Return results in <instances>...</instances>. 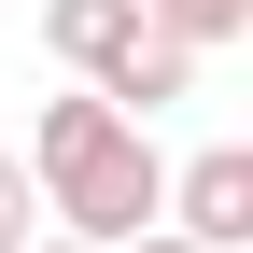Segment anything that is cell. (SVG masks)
<instances>
[{"mask_svg": "<svg viewBox=\"0 0 253 253\" xmlns=\"http://www.w3.org/2000/svg\"><path fill=\"white\" fill-rule=\"evenodd\" d=\"M28 183H42V225L126 239V225H155V197H169V155H155L141 113H113L99 84H71V99H42V126H28Z\"/></svg>", "mask_w": 253, "mask_h": 253, "instance_id": "1", "label": "cell"}, {"mask_svg": "<svg viewBox=\"0 0 253 253\" xmlns=\"http://www.w3.org/2000/svg\"><path fill=\"white\" fill-rule=\"evenodd\" d=\"M155 211H169V225H197L211 253H253V155H239V141H211V155H183Z\"/></svg>", "mask_w": 253, "mask_h": 253, "instance_id": "2", "label": "cell"}, {"mask_svg": "<svg viewBox=\"0 0 253 253\" xmlns=\"http://www.w3.org/2000/svg\"><path fill=\"white\" fill-rule=\"evenodd\" d=\"M84 84H99L113 113H141V126H155V113L183 99V84H197V42H169V28H126V42H113V56H99Z\"/></svg>", "mask_w": 253, "mask_h": 253, "instance_id": "3", "label": "cell"}, {"mask_svg": "<svg viewBox=\"0 0 253 253\" xmlns=\"http://www.w3.org/2000/svg\"><path fill=\"white\" fill-rule=\"evenodd\" d=\"M126 28H141V0H42V42L71 56V71H99Z\"/></svg>", "mask_w": 253, "mask_h": 253, "instance_id": "4", "label": "cell"}, {"mask_svg": "<svg viewBox=\"0 0 253 253\" xmlns=\"http://www.w3.org/2000/svg\"><path fill=\"white\" fill-rule=\"evenodd\" d=\"M141 28H169V42H239V28H253V0H141Z\"/></svg>", "mask_w": 253, "mask_h": 253, "instance_id": "5", "label": "cell"}, {"mask_svg": "<svg viewBox=\"0 0 253 253\" xmlns=\"http://www.w3.org/2000/svg\"><path fill=\"white\" fill-rule=\"evenodd\" d=\"M28 225H42V183H28V155H0V253H28Z\"/></svg>", "mask_w": 253, "mask_h": 253, "instance_id": "6", "label": "cell"}, {"mask_svg": "<svg viewBox=\"0 0 253 253\" xmlns=\"http://www.w3.org/2000/svg\"><path fill=\"white\" fill-rule=\"evenodd\" d=\"M99 253H211L197 225H169V211H155V225H126V239H99Z\"/></svg>", "mask_w": 253, "mask_h": 253, "instance_id": "7", "label": "cell"}, {"mask_svg": "<svg viewBox=\"0 0 253 253\" xmlns=\"http://www.w3.org/2000/svg\"><path fill=\"white\" fill-rule=\"evenodd\" d=\"M28 253H99V239H71V225H28Z\"/></svg>", "mask_w": 253, "mask_h": 253, "instance_id": "8", "label": "cell"}]
</instances>
